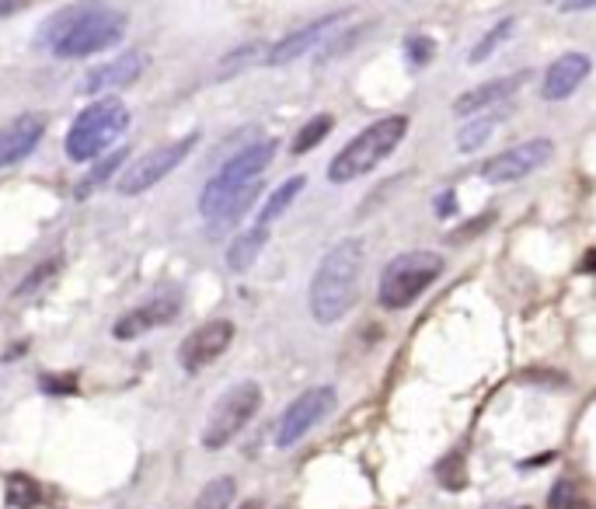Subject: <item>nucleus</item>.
Listing matches in <instances>:
<instances>
[{
    "label": "nucleus",
    "mask_w": 596,
    "mask_h": 509,
    "mask_svg": "<svg viewBox=\"0 0 596 509\" xmlns=\"http://www.w3.org/2000/svg\"><path fill=\"white\" fill-rule=\"evenodd\" d=\"M143 66H147V53H140V49L123 53V56H116L112 64L94 66L91 73L84 77L81 91H84V95H112V91H119V88H129V84L143 73Z\"/></svg>",
    "instance_id": "obj_14"
},
{
    "label": "nucleus",
    "mask_w": 596,
    "mask_h": 509,
    "mask_svg": "<svg viewBox=\"0 0 596 509\" xmlns=\"http://www.w3.org/2000/svg\"><path fill=\"white\" fill-rule=\"evenodd\" d=\"M516 381L523 384H537V387H555V391H562L565 384H568V377L565 374H558V370H548V367H531V370H523Z\"/></svg>",
    "instance_id": "obj_32"
},
{
    "label": "nucleus",
    "mask_w": 596,
    "mask_h": 509,
    "mask_svg": "<svg viewBox=\"0 0 596 509\" xmlns=\"http://www.w3.org/2000/svg\"><path fill=\"white\" fill-rule=\"evenodd\" d=\"M359 272H363V241L359 237H342L335 248L324 252L321 265L314 269L311 293H307L317 324H335L349 315V307L356 304Z\"/></svg>",
    "instance_id": "obj_2"
},
{
    "label": "nucleus",
    "mask_w": 596,
    "mask_h": 509,
    "mask_svg": "<svg viewBox=\"0 0 596 509\" xmlns=\"http://www.w3.org/2000/svg\"><path fill=\"white\" fill-rule=\"evenodd\" d=\"M492 220H496V213H481V217H474V220L464 223V227H457V230L450 234V241H453V245H457V241H468V237H474L478 230H485Z\"/></svg>",
    "instance_id": "obj_33"
},
{
    "label": "nucleus",
    "mask_w": 596,
    "mask_h": 509,
    "mask_svg": "<svg viewBox=\"0 0 596 509\" xmlns=\"http://www.w3.org/2000/svg\"><path fill=\"white\" fill-rule=\"evenodd\" d=\"M14 4H18V0H0V18H4V14H11V11H14Z\"/></svg>",
    "instance_id": "obj_39"
},
{
    "label": "nucleus",
    "mask_w": 596,
    "mask_h": 509,
    "mask_svg": "<svg viewBox=\"0 0 596 509\" xmlns=\"http://www.w3.org/2000/svg\"><path fill=\"white\" fill-rule=\"evenodd\" d=\"M304 185H307V178H304V175H293V178H286L280 189L269 195V203L262 206V213H258V227H269V223L276 220V217H282V213H286V206H289V203H293V199L304 192Z\"/></svg>",
    "instance_id": "obj_21"
},
{
    "label": "nucleus",
    "mask_w": 596,
    "mask_h": 509,
    "mask_svg": "<svg viewBox=\"0 0 596 509\" xmlns=\"http://www.w3.org/2000/svg\"><path fill=\"white\" fill-rule=\"evenodd\" d=\"M262 409V387L255 381L234 384L206 418V429H203V446L206 450H220L227 446L245 426H248L255 412Z\"/></svg>",
    "instance_id": "obj_7"
},
{
    "label": "nucleus",
    "mask_w": 596,
    "mask_h": 509,
    "mask_svg": "<svg viewBox=\"0 0 596 509\" xmlns=\"http://www.w3.org/2000/svg\"><path fill=\"white\" fill-rule=\"evenodd\" d=\"M46 133V116L25 112L18 119H11L7 126H0V168H11L18 160H25L39 147Z\"/></svg>",
    "instance_id": "obj_15"
},
{
    "label": "nucleus",
    "mask_w": 596,
    "mask_h": 509,
    "mask_svg": "<svg viewBox=\"0 0 596 509\" xmlns=\"http://www.w3.org/2000/svg\"><path fill=\"white\" fill-rule=\"evenodd\" d=\"M332 126H335V119H332L328 112L314 116L311 123H307V126L293 136V147H289V151H293V154H307V151H314V147H317V143H321V140L332 133Z\"/></svg>",
    "instance_id": "obj_24"
},
{
    "label": "nucleus",
    "mask_w": 596,
    "mask_h": 509,
    "mask_svg": "<svg viewBox=\"0 0 596 509\" xmlns=\"http://www.w3.org/2000/svg\"><path fill=\"white\" fill-rule=\"evenodd\" d=\"M276 147H280L276 140H262V143L245 147L241 154H234V158L227 160L217 175L206 182V189L199 195V213L210 220L230 195H238V192L245 189V185H251V182H258V175L276 158Z\"/></svg>",
    "instance_id": "obj_6"
},
{
    "label": "nucleus",
    "mask_w": 596,
    "mask_h": 509,
    "mask_svg": "<svg viewBox=\"0 0 596 509\" xmlns=\"http://www.w3.org/2000/svg\"><path fill=\"white\" fill-rule=\"evenodd\" d=\"M265 241H269V227H251V230H245L241 237H234V245L227 248V265L234 269V272H245V269H251L255 265V258H258V252L265 248Z\"/></svg>",
    "instance_id": "obj_20"
},
{
    "label": "nucleus",
    "mask_w": 596,
    "mask_h": 509,
    "mask_svg": "<svg viewBox=\"0 0 596 509\" xmlns=\"http://www.w3.org/2000/svg\"><path fill=\"white\" fill-rule=\"evenodd\" d=\"M590 7H596V0H565L562 4L565 14H572V11H590Z\"/></svg>",
    "instance_id": "obj_37"
},
{
    "label": "nucleus",
    "mask_w": 596,
    "mask_h": 509,
    "mask_svg": "<svg viewBox=\"0 0 596 509\" xmlns=\"http://www.w3.org/2000/svg\"><path fill=\"white\" fill-rule=\"evenodd\" d=\"M195 140H199V133H188V136L175 140V143L154 147L151 154H143V158L133 160V164L125 168L116 189L123 192V195H140V192L154 189L160 178H168V175L188 158V151L195 147Z\"/></svg>",
    "instance_id": "obj_8"
},
{
    "label": "nucleus",
    "mask_w": 596,
    "mask_h": 509,
    "mask_svg": "<svg viewBox=\"0 0 596 509\" xmlns=\"http://www.w3.org/2000/svg\"><path fill=\"white\" fill-rule=\"evenodd\" d=\"M436 56V42L429 35H408L405 39V60L411 66H426Z\"/></svg>",
    "instance_id": "obj_28"
},
{
    "label": "nucleus",
    "mask_w": 596,
    "mask_h": 509,
    "mask_svg": "<svg viewBox=\"0 0 596 509\" xmlns=\"http://www.w3.org/2000/svg\"><path fill=\"white\" fill-rule=\"evenodd\" d=\"M335 405H339L335 387H311L300 398H293L289 409L282 412L280 426H276V446L289 450L293 444H300L321 418H328L335 412Z\"/></svg>",
    "instance_id": "obj_9"
},
{
    "label": "nucleus",
    "mask_w": 596,
    "mask_h": 509,
    "mask_svg": "<svg viewBox=\"0 0 596 509\" xmlns=\"http://www.w3.org/2000/svg\"><path fill=\"white\" fill-rule=\"evenodd\" d=\"M125 158H129V151H125V147H116V151H112L108 158H101V160H98V164L91 168V171H88V178H84V182H81V185L73 189V195H77V199H88V195H91V192L98 189V185H105V182H108V178L116 175V168H119V164H123Z\"/></svg>",
    "instance_id": "obj_22"
},
{
    "label": "nucleus",
    "mask_w": 596,
    "mask_h": 509,
    "mask_svg": "<svg viewBox=\"0 0 596 509\" xmlns=\"http://www.w3.org/2000/svg\"><path fill=\"white\" fill-rule=\"evenodd\" d=\"M262 56V46L258 42H248V46H241V49H234L227 60H220V77H230V73H238V70H245L251 60H258Z\"/></svg>",
    "instance_id": "obj_29"
},
{
    "label": "nucleus",
    "mask_w": 596,
    "mask_h": 509,
    "mask_svg": "<svg viewBox=\"0 0 596 509\" xmlns=\"http://www.w3.org/2000/svg\"><path fill=\"white\" fill-rule=\"evenodd\" d=\"M590 56L586 53H565L555 64L548 66L544 84H540V98L544 101H565L586 77H590Z\"/></svg>",
    "instance_id": "obj_16"
},
{
    "label": "nucleus",
    "mask_w": 596,
    "mask_h": 509,
    "mask_svg": "<svg viewBox=\"0 0 596 509\" xmlns=\"http://www.w3.org/2000/svg\"><path fill=\"white\" fill-rule=\"evenodd\" d=\"M56 269H60V262H56V258H46V262H42L39 269H31L29 276H25L22 283H18L14 297H29V293H35V289L42 287V283H46L49 276H56Z\"/></svg>",
    "instance_id": "obj_30"
},
{
    "label": "nucleus",
    "mask_w": 596,
    "mask_h": 509,
    "mask_svg": "<svg viewBox=\"0 0 596 509\" xmlns=\"http://www.w3.org/2000/svg\"><path fill=\"white\" fill-rule=\"evenodd\" d=\"M502 119H505L502 108L499 112H496V108H492V112H478L471 123H464V126L457 129V151H461V154H474L478 147H485V140L499 129Z\"/></svg>",
    "instance_id": "obj_19"
},
{
    "label": "nucleus",
    "mask_w": 596,
    "mask_h": 509,
    "mask_svg": "<svg viewBox=\"0 0 596 509\" xmlns=\"http://www.w3.org/2000/svg\"><path fill=\"white\" fill-rule=\"evenodd\" d=\"M453 206H457L453 192H443V195L436 199V213H439V217H450V213H453Z\"/></svg>",
    "instance_id": "obj_35"
},
{
    "label": "nucleus",
    "mask_w": 596,
    "mask_h": 509,
    "mask_svg": "<svg viewBox=\"0 0 596 509\" xmlns=\"http://www.w3.org/2000/svg\"><path fill=\"white\" fill-rule=\"evenodd\" d=\"M230 342H234V324L230 321H206L203 328H195L178 346V363H182L186 374H199V370L213 367L220 356L230 349Z\"/></svg>",
    "instance_id": "obj_11"
},
{
    "label": "nucleus",
    "mask_w": 596,
    "mask_h": 509,
    "mask_svg": "<svg viewBox=\"0 0 596 509\" xmlns=\"http://www.w3.org/2000/svg\"><path fill=\"white\" fill-rule=\"evenodd\" d=\"M443 258L436 252H405L387 262V269L380 272V287L376 300L387 311H405L411 307L426 289L443 276Z\"/></svg>",
    "instance_id": "obj_4"
},
{
    "label": "nucleus",
    "mask_w": 596,
    "mask_h": 509,
    "mask_svg": "<svg viewBox=\"0 0 596 509\" xmlns=\"http://www.w3.org/2000/svg\"><path fill=\"white\" fill-rule=\"evenodd\" d=\"M565 496H568V481H562V485H555V492H551V509H565L568 503H565Z\"/></svg>",
    "instance_id": "obj_36"
},
{
    "label": "nucleus",
    "mask_w": 596,
    "mask_h": 509,
    "mask_svg": "<svg viewBox=\"0 0 596 509\" xmlns=\"http://www.w3.org/2000/svg\"><path fill=\"white\" fill-rule=\"evenodd\" d=\"M241 509H262V503H255V499H251V503H245Z\"/></svg>",
    "instance_id": "obj_42"
},
{
    "label": "nucleus",
    "mask_w": 596,
    "mask_h": 509,
    "mask_svg": "<svg viewBox=\"0 0 596 509\" xmlns=\"http://www.w3.org/2000/svg\"><path fill=\"white\" fill-rule=\"evenodd\" d=\"M125 32V14L98 0H77L42 22L39 46L60 60H84L101 49H112Z\"/></svg>",
    "instance_id": "obj_1"
},
{
    "label": "nucleus",
    "mask_w": 596,
    "mask_h": 509,
    "mask_svg": "<svg viewBox=\"0 0 596 509\" xmlns=\"http://www.w3.org/2000/svg\"><path fill=\"white\" fill-rule=\"evenodd\" d=\"M579 272H596V248L583 254V262H579Z\"/></svg>",
    "instance_id": "obj_38"
},
{
    "label": "nucleus",
    "mask_w": 596,
    "mask_h": 509,
    "mask_svg": "<svg viewBox=\"0 0 596 509\" xmlns=\"http://www.w3.org/2000/svg\"><path fill=\"white\" fill-rule=\"evenodd\" d=\"M7 503L14 509H35L39 506V485L29 475L7 478Z\"/></svg>",
    "instance_id": "obj_26"
},
{
    "label": "nucleus",
    "mask_w": 596,
    "mask_h": 509,
    "mask_svg": "<svg viewBox=\"0 0 596 509\" xmlns=\"http://www.w3.org/2000/svg\"><path fill=\"white\" fill-rule=\"evenodd\" d=\"M42 387L49 394H77V374H66V377H42Z\"/></svg>",
    "instance_id": "obj_34"
},
{
    "label": "nucleus",
    "mask_w": 596,
    "mask_h": 509,
    "mask_svg": "<svg viewBox=\"0 0 596 509\" xmlns=\"http://www.w3.org/2000/svg\"><path fill=\"white\" fill-rule=\"evenodd\" d=\"M551 457H555V453H540V457H531V461H527V468H531V464H548Z\"/></svg>",
    "instance_id": "obj_40"
},
{
    "label": "nucleus",
    "mask_w": 596,
    "mask_h": 509,
    "mask_svg": "<svg viewBox=\"0 0 596 509\" xmlns=\"http://www.w3.org/2000/svg\"><path fill=\"white\" fill-rule=\"evenodd\" d=\"M555 154V143L537 136V140H527V143H516L509 151H502L496 158H488L481 164V178L488 185H505V182H520L527 178L531 171L544 168V160Z\"/></svg>",
    "instance_id": "obj_10"
},
{
    "label": "nucleus",
    "mask_w": 596,
    "mask_h": 509,
    "mask_svg": "<svg viewBox=\"0 0 596 509\" xmlns=\"http://www.w3.org/2000/svg\"><path fill=\"white\" fill-rule=\"evenodd\" d=\"M129 126V108L119 98H101L88 105L73 126L66 133V158L70 160H91L101 151L112 147V140H119Z\"/></svg>",
    "instance_id": "obj_5"
},
{
    "label": "nucleus",
    "mask_w": 596,
    "mask_h": 509,
    "mask_svg": "<svg viewBox=\"0 0 596 509\" xmlns=\"http://www.w3.org/2000/svg\"><path fill=\"white\" fill-rule=\"evenodd\" d=\"M370 29H374V25H356V29H349V32H342V35H339V39H335V42H328V46H324V53H321V64H328V60H335V56H342L345 49H352V46H356V42H359V39H363V35L370 32Z\"/></svg>",
    "instance_id": "obj_31"
},
{
    "label": "nucleus",
    "mask_w": 596,
    "mask_h": 509,
    "mask_svg": "<svg viewBox=\"0 0 596 509\" xmlns=\"http://www.w3.org/2000/svg\"><path fill=\"white\" fill-rule=\"evenodd\" d=\"M345 18V11H332V14H324V18H314L311 25H304V29H297V32H289L286 39H280L269 53H265V66H286L293 64L297 56H304L307 49H314L317 42H324V35L332 32L339 22Z\"/></svg>",
    "instance_id": "obj_13"
},
{
    "label": "nucleus",
    "mask_w": 596,
    "mask_h": 509,
    "mask_svg": "<svg viewBox=\"0 0 596 509\" xmlns=\"http://www.w3.org/2000/svg\"><path fill=\"white\" fill-rule=\"evenodd\" d=\"M513 25H516L513 18H502V22L496 25V29H492V32L481 35V39H478V46L471 49V56H468L471 64H485V60H488V56H492V53L499 49L502 42H505V39L513 35Z\"/></svg>",
    "instance_id": "obj_25"
},
{
    "label": "nucleus",
    "mask_w": 596,
    "mask_h": 509,
    "mask_svg": "<svg viewBox=\"0 0 596 509\" xmlns=\"http://www.w3.org/2000/svg\"><path fill=\"white\" fill-rule=\"evenodd\" d=\"M258 192H262V182H251V185H245V189L238 192V195H230L223 206H220L217 213L210 217V237H220L223 230H230L234 223L241 220L245 213L251 210V203L258 199Z\"/></svg>",
    "instance_id": "obj_18"
},
{
    "label": "nucleus",
    "mask_w": 596,
    "mask_h": 509,
    "mask_svg": "<svg viewBox=\"0 0 596 509\" xmlns=\"http://www.w3.org/2000/svg\"><path fill=\"white\" fill-rule=\"evenodd\" d=\"M436 478L443 488H450V492H461L464 485H468V475H464V457L453 450V453H446L443 461L436 464Z\"/></svg>",
    "instance_id": "obj_27"
},
{
    "label": "nucleus",
    "mask_w": 596,
    "mask_h": 509,
    "mask_svg": "<svg viewBox=\"0 0 596 509\" xmlns=\"http://www.w3.org/2000/svg\"><path fill=\"white\" fill-rule=\"evenodd\" d=\"M565 509H590V503H583V499H572V503H568Z\"/></svg>",
    "instance_id": "obj_41"
},
{
    "label": "nucleus",
    "mask_w": 596,
    "mask_h": 509,
    "mask_svg": "<svg viewBox=\"0 0 596 509\" xmlns=\"http://www.w3.org/2000/svg\"><path fill=\"white\" fill-rule=\"evenodd\" d=\"M527 77H531V73L523 70V73H513V77H499V81L478 84V88H471V91H464V95L453 101V112H457V116H478V112H488L492 105H499V101H505L509 95H516L520 84H523Z\"/></svg>",
    "instance_id": "obj_17"
},
{
    "label": "nucleus",
    "mask_w": 596,
    "mask_h": 509,
    "mask_svg": "<svg viewBox=\"0 0 596 509\" xmlns=\"http://www.w3.org/2000/svg\"><path fill=\"white\" fill-rule=\"evenodd\" d=\"M178 311H182L178 293H160V297H154V300H147V304H140V307L125 311L123 318L116 321L112 335H116L119 342L140 339V335H147V332H154V328L171 324V321L178 318Z\"/></svg>",
    "instance_id": "obj_12"
},
{
    "label": "nucleus",
    "mask_w": 596,
    "mask_h": 509,
    "mask_svg": "<svg viewBox=\"0 0 596 509\" xmlns=\"http://www.w3.org/2000/svg\"><path fill=\"white\" fill-rule=\"evenodd\" d=\"M408 133V116H387V119H376L363 133H356L342 151L332 158L328 164V182L345 185V182H356L363 175H370L380 160H387L394 154V147L405 140Z\"/></svg>",
    "instance_id": "obj_3"
},
{
    "label": "nucleus",
    "mask_w": 596,
    "mask_h": 509,
    "mask_svg": "<svg viewBox=\"0 0 596 509\" xmlns=\"http://www.w3.org/2000/svg\"><path fill=\"white\" fill-rule=\"evenodd\" d=\"M234 492H238V485H234V478H213L210 485H203V492L195 496V503L192 509H227L234 503Z\"/></svg>",
    "instance_id": "obj_23"
}]
</instances>
